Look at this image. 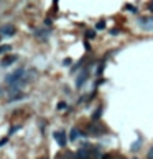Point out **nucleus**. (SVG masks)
<instances>
[{"mask_svg":"<svg viewBox=\"0 0 153 159\" xmlns=\"http://www.w3.org/2000/svg\"><path fill=\"white\" fill-rule=\"evenodd\" d=\"M76 159H92V146L86 144L84 148H81L76 153Z\"/></svg>","mask_w":153,"mask_h":159,"instance_id":"nucleus-2","label":"nucleus"},{"mask_svg":"<svg viewBox=\"0 0 153 159\" xmlns=\"http://www.w3.org/2000/svg\"><path fill=\"white\" fill-rule=\"evenodd\" d=\"M45 159H46V157H45Z\"/></svg>","mask_w":153,"mask_h":159,"instance_id":"nucleus-27","label":"nucleus"},{"mask_svg":"<svg viewBox=\"0 0 153 159\" xmlns=\"http://www.w3.org/2000/svg\"><path fill=\"white\" fill-rule=\"evenodd\" d=\"M133 159H138V157H133Z\"/></svg>","mask_w":153,"mask_h":159,"instance_id":"nucleus-26","label":"nucleus"},{"mask_svg":"<svg viewBox=\"0 0 153 159\" xmlns=\"http://www.w3.org/2000/svg\"><path fill=\"white\" fill-rule=\"evenodd\" d=\"M3 33L5 36H13L15 35V26L13 25H5V26H2V30H0Z\"/></svg>","mask_w":153,"mask_h":159,"instance_id":"nucleus-8","label":"nucleus"},{"mask_svg":"<svg viewBox=\"0 0 153 159\" xmlns=\"http://www.w3.org/2000/svg\"><path fill=\"white\" fill-rule=\"evenodd\" d=\"M10 48H12V46H8V45H5V46H0V52H3V51L8 52V51H10Z\"/></svg>","mask_w":153,"mask_h":159,"instance_id":"nucleus-15","label":"nucleus"},{"mask_svg":"<svg viewBox=\"0 0 153 159\" xmlns=\"http://www.w3.org/2000/svg\"><path fill=\"white\" fill-rule=\"evenodd\" d=\"M140 26L145 31H153V17H143V18H140Z\"/></svg>","mask_w":153,"mask_h":159,"instance_id":"nucleus-3","label":"nucleus"},{"mask_svg":"<svg viewBox=\"0 0 153 159\" xmlns=\"http://www.w3.org/2000/svg\"><path fill=\"white\" fill-rule=\"evenodd\" d=\"M87 79H89V72H87V69H86V71L81 72V74L78 76V79H76V87L81 89V87H83V84H84Z\"/></svg>","mask_w":153,"mask_h":159,"instance_id":"nucleus-5","label":"nucleus"},{"mask_svg":"<svg viewBox=\"0 0 153 159\" xmlns=\"http://www.w3.org/2000/svg\"><path fill=\"white\" fill-rule=\"evenodd\" d=\"M104 67H106V64L104 62H100L99 67H97V76H102V72H104Z\"/></svg>","mask_w":153,"mask_h":159,"instance_id":"nucleus-13","label":"nucleus"},{"mask_svg":"<svg viewBox=\"0 0 153 159\" xmlns=\"http://www.w3.org/2000/svg\"><path fill=\"white\" fill-rule=\"evenodd\" d=\"M58 108H59V110H63V108H66V103H64V102H61V103H58Z\"/></svg>","mask_w":153,"mask_h":159,"instance_id":"nucleus-21","label":"nucleus"},{"mask_svg":"<svg viewBox=\"0 0 153 159\" xmlns=\"http://www.w3.org/2000/svg\"><path fill=\"white\" fill-rule=\"evenodd\" d=\"M7 143H8V138H7V136L0 139V146H3V144H7Z\"/></svg>","mask_w":153,"mask_h":159,"instance_id":"nucleus-19","label":"nucleus"},{"mask_svg":"<svg viewBox=\"0 0 153 159\" xmlns=\"http://www.w3.org/2000/svg\"><path fill=\"white\" fill-rule=\"evenodd\" d=\"M147 159H153V146L150 148V151H148V154H147Z\"/></svg>","mask_w":153,"mask_h":159,"instance_id":"nucleus-18","label":"nucleus"},{"mask_svg":"<svg viewBox=\"0 0 153 159\" xmlns=\"http://www.w3.org/2000/svg\"><path fill=\"white\" fill-rule=\"evenodd\" d=\"M104 28H106V21H99L95 25V30H104Z\"/></svg>","mask_w":153,"mask_h":159,"instance_id":"nucleus-14","label":"nucleus"},{"mask_svg":"<svg viewBox=\"0 0 153 159\" xmlns=\"http://www.w3.org/2000/svg\"><path fill=\"white\" fill-rule=\"evenodd\" d=\"M142 143H143V139H142V138H138L137 141H135V143H133L132 146H130V149H132V151H137V149L142 146Z\"/></svg>","mask_w":153,"mask_h":159,"instance_id":"nucleus-10","label":"nucleus"},{"mask_svg":"<svg viewBox=\"0 0 153 159\" xmlns=\"http://www.w3.org/2000/svg\"><path fill=\"white\" fill-rule=\"evenodd\" d=\"M63 64L64 66H71V64H73V59H71V57H66V59L63 61Z\"/></svg>","mask_w":153,"mask_h":159,"instance_id":"nucleus-17","label":"nucleus"},{"mask_svg":"<svg viewBox=\"0 0 153 159\" xmlns=\"http://www.w3.org/2000/svg\"><path fill=\"white\" fill-rule=\"evenodd\" d=\"M84 48H86V49H87V51L91 49V46H89V43H87V41H84Z\"/></svg>","mask_w":153,"mask_h":159,"instance_id":"nucleus-23","label":"nucleus"},{"mask_svg":"<svg viewBox=\"0 0 153 159\" xmlns=\"http://www.w3.org/2000/svg\"><path fill=\"white\" fill-rule=\"evenodd\" d=\"M87 131L91 134H102V133H106V128H104L102 125H89Z\"/></svg>","mask_w":153,"mask_h":159,"instance_id":"nucleus-6","label":"nucleus"},{"mask_svg":"<svg viewBox=\"0 0 153 159\" xmlns=\"http://www.w3.org/2000/svg\"><path fill=\"white\" fill-rule=\"evenodd\" d=\"M125 8H127V10H130L132 13H137V8L133 7V5H130V3H128V5H125Z\"/></svg>","mask_w":153,"mask_h":159,"instance_id":"nucleus-16","label":"nucleus"},{"mask_svg":"<svg viewBox=\"0 0 153 159\" xmlns=\"http://www.w3.org/2000/svg\"><path fill=\"white\" fill-rule=\"evenodd\" d=\"M117 33H119V30H117V28H114V30H111V35H114V36H115Z\"/></svg>","mask_w":153,"mask_h":159,"instance_id":"nucleus-22","label":"nucleus"},{"mask_svg":"<svg viewBox=\"0 0 153 159\" xmlns=\"http://www.w3.org/2000/svg\"><path fill=\"white\" fill-rule=\"evenodd\" d=\"M23 79H25V71H23V69H18V71L12 72L10 76L5 77V82L7 84H12L13 87H15V85H18V82L23 80Z\"/></svg>","mask_w":153,"mask_h":159,"instance_id":"nucleus-1","label":"nucleus"},{"mask_svg":"<svg viewBox=\"0 0 153 159\" xmlns=\"http://www.w3.org/2000/svg\"><path fill=\"white\" fill-rule=\"evenodd\" d=\"M81 134H83V133H81L78 128H73V130H71V134H69V139H71V141H74V139H78L81 136Z\"/></svg>","mask_w":153,"mask_h":159,"instance_id":"nucleus-9","label":"nucleus"},{"mask_svg":"<svg viewBox=\"0 0 153 159\" xmlns=\"http://www.w3.org/2000/svg\"><path fill=\"white\" fill-rule=\"evenodd\" d=\"M117 159H125V157H117Z\"/></svg>","mask_w":153,"mask_h":159,"instance_id":"nucleus-25","label":"nucleus"},{"mask_svg":"<svg viewBox=\"0 0 153 159\" xmlns=\"http://www.w3.org/2000/svg\"><path fill=\"white\" fill-rule=\"evenodd\" d=\"M100 115H102V107H99V108L92 113V120H99V118H100Z\"/></svg>","mask_w":153,"mask_h":159,"instance_id":"nucleus-11","label":"nucleus"},{"mask_svg":"<svg viewBox=\"0 0 153 159\" xmlns=\"http://www.w3.org/2000/svg\"><path fill=\"white\" fill-rule=\"evenodd\" d=\"M148 8H150V12H153V2L150 3V5H148Z\"/></svg>","mask_w":153,"mask_h":159,"instance_id":"nucleus-24","label":"nucleus"},{"mask_svg":"<svg viewBox=\"0 0 153 159\" xmlns=\"http://www.w3.org/2000/svg\"><path fill=\"white\" fill-rule=\"evenodd\" d=\"M53 138L56 139V143H58V146L59 148H64L66 146V133L64 131H54V134H53Z\"/></svg>","mask_w":153,"mask_h":159,"instance_id":"nucleus-4","label":"nucleus"},{"mask_svg":"<svg viewBox=\"0 0 153 159\" xmlns=\"http://www.w3.org/2000/svg\"><path fill=\"white\" fill-rule=\"evenodd\" d=\"M17 59H18V56H17V54H10V56L3 57V61H2V67H8V66H12Z\"/></svg>","mask_w":153,"mask_h":159,"instance_id":"nucleus-7","label":"nucleus"},{"mask_svg":"<svg viewBox=\"0 0 153 159\" xmlns=\"http://www.w3.org/2000/svg\"><path fill=\"white\" fill-rule=\"evenodd\" d=\"M17 130H20V126H17V125H13V128L10 130V134H13V133L17 131Z\"/></svg>","mask_w":153,"mask_h":159,"instance_id":"nucleus-20","label":"nucleus"},{"mask_svg":"<svg viewBox=\"0 0 153 159\" xmlns=\"http://www.w3.org/2000/svg\"><path fill=\"white\" fill-rule=\"evenodd\" d=\"M86 36H87L89 40H92V38H95V30H87V31H86Z\"/></svg>","mask_w":153,"mask_h":159,"instance_id":"nucleus-12","label":"nucleus"}]
</instances>
